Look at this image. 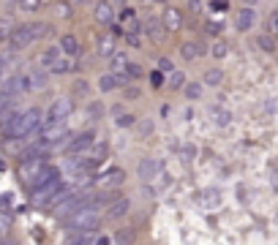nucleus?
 I'll list each match as a JSON object with an SVG mask.
<instances>
[{
    "label": "nucleus",
    "mask_w": 278,
    "mask_h": 245,
    "mask_svg": "<svg viewBox=\"0 0 278 245\" xmlns=\"http://www.w3.org/2000/svg\"><path fill=\"white\" fill-rule=\"evenodd\" d=\"M41 128H44V112L36 106H30L25 112H17L0 131H3L6 139H25V137H30V133H36Z\"/></svg>",
    "instance_id": "f257e3e1"
},
{
    "label": "nucleus",
    "mask_w": 278,
    "mask_h": 245,
    "mask_svg": "<svg viewBox=\"0 0 278 245\" xmlns=\"http://www.w3.org/2000/svg\"><path fill=\"white\" fill-rule=\"evenodd\" d=\"M44 33H49V28H46L44 22H25V25L14 28V33L9 38H11L14 49H25V46H30L33 41H38V38H44Z\"/></svg>",
    "instance_id": "f03ea898"
},
{
    "label": "nucleus",
    "mask_w": 278,
    "mask_h": 245,
    "mask_svg": "<svg viewBox=\"0 0 278 245\" xmlns=\"http://www.w3.org/2000/svg\"><path fill=\"white\" fill-rule=\"evenodd\" d=\"M98 224H101V215H98V210L90 207V204L66 221L68 229H74V232H82V234H93V232L98 229Z\"/></svg>",
    "instance_id": "7ed1b4c3"
},
{
    "label": "nucleus",
    "mask_w": 278,
    "mask_h": 245,
    "mask_svg": "<svg viewBox=\"0 0 278 245\" xmlns=\"http://www.w3.org/2000/svg\"><path fill=\"white\" fill-rule=\"evenodd\" d=\"M87 196H82V194H71L68 199H63L60 204H55V210H52V215L55 218H63V221H68L71 215H77L79 210H85L87 207Z\"/></svg>",
    "instance_id": "20e7f679"
},
{
    "label": "nucleus",
    "mask_w": 278,
    "mask_h": 245,
    "mask_svg": "<svg viewBox=\"0 0 278 245\" xmlns=\"http://www.w3.org/2000/svg\"><path fill=\"white\" fill-rule=\"evenodd\" d=\"M38 142L49 150L55 145H63V142H68V125L66 123H58V125H44L41 131H38Z\"/></svg>",
    "instance_id": "39448f33"
},
{
    "label": "nucleus",
    "mask_w": 278,
    "mask_h": 245,
    "mask_svg": "<svg viewBox=\"0 0 278 245\" xmlns=\"http://www.w3.org/2000/svg\"><path fill=\"white\" fill-rule=\"evenodd\" d=\"M63 188H66V183L58 177V180H52V183H46L44 188H38V191L30 194V202H33V204H55Z\"/></svg>",
    "instance_id": "423d86ee"
},
{
    "label": "nucleus",
    "mask_w": 278,
    "mask_h": 245,
    "mask_svg": "<svg viewBox=\"0 0 278 245\" xmlns=\"http://www.w3.org/2000/svg\"><path fill=\"white\" fill-rule=\"evenodd\" d=\"M71 112H74V101H71V98H58V101H52L49 112L44 115V125H58V123L66 120Z\"/></svg>",
    "instance_id": "0eeeda50"
},
{
    "label": "nucleus",
    "mask_w": 278,
    "mask_h": 245,
    "mask_svg": "<svg viewBox=\"0 0 278 245\" xmlns=\"http://www.w3.org/2000/svg\"><path fill=\"white\" fill-rule=\"evenodd\" d=\"M44 169H46V161H41V158H33V161H22V167H19V177L25 180L28 185H33Z\"/></svg>",
    "instance_id": "6e6552de"
},
{
    "label": "nucleus",
    "mask_w": 278,
    "mask_h": 245,
    "mask_svg": "<svg viewBox=\"0 0 278 245\" xmlns=\"http://www.w3.org/2000/svg\"><path fill=\"white\" fill-rule=\"evenodd\" d=\"M93 145H96V133H93V131H85V133H79V137L71 139L68 153H71V155H82V153H87Z\"/></svg>",
    "instance_id": "1a4fd4ad"
},
{
    "label": "nucleus",
    "mask_w": 278,
    "mask_h": 245,
    "mask_svg": "<svg viewBox=\"0 0 278 245\" xmlns=\"http://www.w3.org/2000/svg\"><path fill=\"white\" fill-rule=\"evenodd\" d=\"M161 25L166 33H178V30L183 28V14L180 9H174V6H166L164 14H161Z\"/></svg>",
    "instance_id": "9d476101"
},
{
    "label": "nucleus",
    "mask_w": 278,
    "mask_h": 245,
    "mask_svg": "<svg viewBox=\"0 0 278 245\" xmlns=\"http://www.w3.org/2000/svg\"><path fill=\"white\" fill-rule=\"evenodd\" d=\"M0 90H3V96L6 98H14L17 93H22V90H30L28 88V76H9V79H3L0 82Z\"/></svg>",
    "instance_id": "9b49d317"
},
{
    "label": "nucleus",
    "mask_w": 278,
    "mask_h": 245,
    "mask_svg": "<svg viewBox=\"0 0 278 245\" xmlns=\"http://www.w3.org/2000/svg\"><path fill=\"white\" fill-rule=\"evenodd\" d=\"M137 172H139V180H142L145 185H150L158 175H164V172H161V164L153 161V158H145V161L139 164V169H137Z\"/></svg>",
    "instance_id": "f8f14e48"
},
{
    "label": "nucleus",
    "mask_w": 278,
    "mask_h": 245,
    "mask_svg": "<svg viewBox=\"0 0 278 245\" xmlns=\"http://www.w3.org/2000/svg\"><path fill=\"white\" fill-rule=\"evenodd\" d=\"M131 210V202L125 199V196H120V199H115L112 204L107 207V212H104V218H109V221H117V218H123L125 212Z\"/></svg>",
    "instance_id": "ddd939ff"
},
{
    "label": "nucleus",
    "mask_w": 278,
    "mask_h": 245,
    "mask_svg": "<svg viewBox=\"0 0 278 245\" xmlns=\"http://www.w3.org/2000/svg\"><path fill=\"white\" fill-rule=\"evenodd\" d=\"M205 55V46L199 41H183L180 44V58L183 60H199Z\"/></svg>",
    "instance_id": "4468645a"
},
{
    "label": "nucleus",
    "mask_w": 278,
    "mask_h": 245,
    "mask_svg": "<svg viewBox=\"0 0 278 245\" xmlns=\"http://www.w3.org/2000/svg\"><path fill=\"white\" fill-rule=\"evenodd\" d=\"M145 33L150 36V41H156V44H161L164 38H166V30H164V25H161V19H156V17H150V19L145 22Z\"/></svg>",
    "instance_id": "2eb2a0df"
},
{
    "label": "nucleus",
    "mask_w": 278,
    "mask_h": 245,
    "mask_svg": "<svg viewBox=\"0 0 278 245\" xmlns=\"http://www.w3.org/2000/svg\"><path fill=\"white\" fill-rule=\"evenodd\" d=\"M60 52L66 55V58H77V55H79V41H77L74 33L60 36Z\"/></svg>",
    "instance_id": "dca6fc26"
},
{
    "label": "nucleus",
    "mask_w": 278,
    "mask_h": 245,
    "mask_svg": "<svg viewBox=\"0 0 278 245\" xmlns=\"http://www.w3.org/2000/svg\"><path fill=\"white\" fill-rule=\"evenodd\" d=\"M96 49H98V58H109V60H112V55H115V36L112 33H109V36H98Z\"/></svg>",
    "instance_id": "f3484780"
},
{
    "label": "nucleus",
    "mask_w": 278,
    "mask_h": 245,
    "mask_svg": "<svg viewBox=\"0 0 278 245\" xmlns=\"http://www.w3.org/2000/svg\"><path fill=\"white\" fill-rule=\"evenodd\" d=\"M74 71H79V58H63L55 63V68H52V74H74Z\"/></svg>",
    "instance_id": "a211bd4d"
},
{
    "label": "nucleus",
    "mask_w": 278,
    "mask_h": 245,
    "mask_svg": "<svg viewBox=\"0 0 278 245\" xmlns=\"http://www.w3.org/2000/svg\"><path fill=\"white\" fill-rule=\"evenodd\" d=\"M254 9H243V11H237V19H235V28L240 30V33H248L251 25H254Z\"/></svg>",
    "instance_id": "6ab92c4d"
},
{
    "label": "nucleus",
    "mask_w": 278,
    "mask_h": 245,
    "mask_svg": "<svg viewBox=\"0 0 278 245\" xmlns=\"http://www.w3.org/2000/svg\"><path fill=\"white\" fill-rule=\"evenodd\" d=\"M85 155L90 158V164H93V167H96L98 161H107V155H109V147H107V142H96V145H93L90 150H87Z\"/></svg>",
    "instance_id": "aec40b11"
},
{
    "label": "nucleus",
    "mask_w": 278,
    "mask_h": 245,
    "mask_svg": "<svg viewBox=\"0 0 278 245\" xmlns=\"http://www.w3.org/2000/svg\"><path fill=\"white\" fill-rule=\"evenodd\" d=\"M96 19L101 22V25H112V19H115L112 3H96Z\"/></svg>",
    "instance_id": "412c9836"
},
{
    "label": "nucleus",
    "mask_w": 278,
    "mask_h": 245,
    "mask_svg": "<svg viewBox=\"0 0 278 245\" xmlns=\"http://www.w3.org/2000/svg\"><path fill=\"white\" fill-rule=\"evenodd\" d=\"M131 66V60H129V55L125 52H115L112 55V74H125V68Z\"/></svg>",
    "instance_id": "4be33fe9"
},
{
    "label": "nucleus",
    "mask_w": 278,
    "mask_h": 245,
    "mask_svg": "<svg viewBox=\"0 0 278 245\" xmlns=\"http://www.w3.org/2000/svg\"><path fill=\"white\" fill-rule=\"evenodd\" d=\"M60 58H63V52H60V46H52V49H46V52L41 55V66L52 71V68H55V63H58Z\"/></svg>",
    "instance_id": "5701e85b"
},
{
    "label": "nucleus",
    "mask_w": 278,
    "mask_h": 245,
    "mask_svg": "<svg viewBox=\"0 0 278 245\" xmlns=\"http://www.w3.org/2000/svg\"><path fill=\"white\" fill-rule=\"evenodd\" d=\"M221 82H224V71H221V68L205 71V85H210V88H218Z\"/></svg>",
    "instance_id": "b1692460"
},
{
    "label": "nucleus",
    "mask_w": 278,
    "mask_h": 245,
    "mask_svg": "<svg viewBox=\"0 0 278 245\" xmlns=\"http://www.w3.org/2000/svg\"><path fill=\"white\" fill-rule=\"evenodd\" d=\"M166 85H169V90L186 88V74H183V71H172V74L166 76Z\"/></svg>",
    "instance_id": "393cba45"
},
{
    "label": "nucleus",
    "mask_w": 278,
    "mask_h": 245,
    "mask_svg": "<svg viewBox=\"0 0 278 245\" xmlns=\"http://www.w3.org/2000/svg\"><path fill=\"white\" fill-rule=\"evenodd\" d=\"M226 52H229V44L224 41V38H218V41H213V46H210V55L216 60H224L226 58Z\"/></svg>",
    "instance_id": "a878e982"
},
{
    "label": "nucleus",
    "mask_w": 278,
    "mask_h": 245,
    "mask_svg": "<svg viewBox=\"0 0 278 245\" xmlns=\"http://www.w3.org/2000/svg\"><path fill=\"white\" fill-rule=\"evenodd\" d=\"M44 85H46V74H44V71H36V74L28 76V88L30 90H41Z\"/></svg>",
    "instance_id": "bb28decb"
},
{
    "label": "nucleus",
    "mask_w": 278,
    "mask_h": 245,
    "mask_svg": "<svg viewBox=\"0 0 278 245\" xmlns=\"http://www.w3.org/2000/svg\"><path fill=\"white\" fill-rule=\"evenodd\" d=\"M210 117L216 120V125H221V128H226L229 120H232V115L224 112V109H210Z\"/></svg>",
    "instance_id": "cd10ccee"
},
{
    "label": "nucleus",
    "mask_w": 278,
    "mask_h": 245,
    "mask_svg": "<svg viewBox=\"0 0 278 245\" xmlns=\"http://www.w3.org/2000/svg\"><path fill=\"white\" fill-rule=\"evenodd\" d=\"M123 180V172H109V175H104V177H96V185H115V183H120Z\"/></svg>",
    "instance_id": "c85d7f7f"
},
{
    "label": "nucleus",
    "mask_w": 278,
    "mask_h": 245,
    "mask_svg": "<svg viewBox=\"0 0 278 245\" xmlns=\"http://www.w3.org/2000/svg\"><path fill=\"white\" fill-rule=\"evenodd\" d=\"M115 242L117 245H131L134 242V229H120V232L115 234Z\"/></svg>",
    "instance_id": "c756f323"
},
{
    "label": "nucleus",
    "mask_w": 278,
    "mask_h": 245,
    "mask_svg": "<svg viewBox=\"0 0 278 245\" xmlns=\"http://www.w3.org/2000/svg\"><path fill=\"white\" fill-rule=\"evenodd\" d=\"M186 96L196 101V98H202V82H188L186 85Z\"/></svg>",
    "instance_id": "7c9ffc66"
},
{
    "label": "nucleus",
    "mask_w": 278,
    "mask_h": 245,
    "mask_svg": "<svg viewBox=\"0 0 278 245\" xmlns=\"http://www.w3.org/2000/svg\"><path fill=\"white\" fill-rule=\"evenodd\" d=\"M257 44H259L265 52H273V49H275V38H273V36H257Z\"/></svg>",
    "instance_id": "2f4dec72"
},
{
    "label": "nucleus",
    "mask_w": 278,
    "mask_h": 245,
    "mask_svg": "<svg viewBox=\"0 0 278 245\" xmlns=\"http://www.w3.org/2000/svg\"><path fill=\"white\" fill-rule=\"evenodd\" d=\"M134 123H137V117H134V115H129V112L117 117V128H131Z\"/></svg>",
    "instance_id": "473e14b6"
},
{
    "label": "nucleus",
    "mask_w": 278,
    "mask_h": 245,
    "mask_svg": "<svg viewBox=\"0 0 278 245\" xmlns=\"http://www.w3.org/2000/svg\"><path fill=\"white\" fill-rule=\"evenodd\" d=\"M202 202H205V207H213V204H218V194L216 191H205Z\"/></svg>",
    "instance_id": "72a5a7b5"
},
{
    "label": "nucleus",
    "mask_w": 278,
    "mask_h": 245,
    "mask_svg": "<svg viewBox=\"0 0 278 245\" xmlns=\"http://www.w3.org/2000/svg\"><path fill=\"white\" fill-rule=\"evenodd\" d=\"M19 9L22 11H38V9H41V3H38V0H22Z\"/></svg>",
    "instance_id": "f704fd0d"
},
{
    "label": "nucleus",
    "mask_w": 278,
    "mask_h": 245,
    "mask_svg": "<svg viewBox=\"0 0 278 245\" xmlns=\"http://www.w3.org/2000/svg\"><path fill=\"white\" fill-rule=\"evenodd\" d=\"M11 229V218L6 212H0V237H6V232Z\"/></svg>",
    "instance_id": "c9c22d12"
},
{
    "label": "nucleus",
    "mask_w": 278,
    "mask_h": 245,
    "mask_svg": "<svg viewBox=\"0 0 278 245\" xmlns=\"http://www.w3.org/2000/svg\"><path fill=\"white\" fill-rule=\"evenodd\" d=\"M158 71H161V74H164V71H166V74H172V60L169 58H161V60H158Z\"/></svg>",
    "instance_id": "e433bc0d"
},
{
    "label": "nucleus",
    "mask_w": 278,
    "mask_h": 245,
    "mask_svg": "<svg viewBox=\"0 0 278 245\" xmlns=\"http://www.w3.org/2000/svg\"><path fill=\"white\" fill-rule=\"evenodd\" d=\"M150 85H153V88H161V85H164V74H161V71H153V74H150Z\"/></svg>",
    "instance_id": "4c0bfd02"
},
{
    "label": "nucleus",
    "mask_w": 278,
    "mask_h": 245,
    "mask_svg": "<svg viewBox=\"0 0 278 245\" xmlns=\"http://www.w3.org/2000/svg\"><path fill=\"white\" fill-rule=\"evenodd\" d=\"M120 19H123V22H129V19H137V11H134L131 6H125V9L120 11Z\"/></svg>",
    "instance_id": "58836bf2"
},
{
    "label": "nucleus",
    "mask_w": 278,
    "mask_h": 245,
    "mask_svg": "<svg viewBox=\"0 0 278 245\" xmlns=\"http://www.w3.org/2000/svg\"><path fill=\"white\" fill-rule=\"evenodd\" d=\"M125 76H129V79H137V76H142V68H139V66H134V63H131V66L125 68Z\"/></svg>",
    "instance_id": "ea45409f"
},
{
    "label": "nucleus",
    "mask_w": 278,
    "mask_h": 245,
    "mask_svg": "<svg viewBox=\"0 0 278 245\" xmlns=\"http://www.w3.org/2000/svg\"><path fill=\"white\" fill-rule=\"evenodd\" d=\"M150 131H153V123H150V120H142V123H139V137H147Z\"/></svg>",
    "instance_id": "a19ab883"
},
{
    "label": "nucleus",
    "mask_w": 278,
    "mask_h": 245,
    "mask_svg": "<svg viewBox=\"0 0 278 245\" xmlns=\"http://www.w3.org/2000/svg\"><path fill=\"white\" fill-rule=\"evenodd\" d=\"M142 96V93L137 90V88H125V98H129V101H134V98H139Z\"/></svg>",
    "instance_id": "79ce46f5"
},
{
    "label": "nucleus",
    "mask_w": 278,
    "mask_h": 245,
    "mask_svg": "<svg viewBox=\"0 0 278 245\" xmlns=\"http://www.w3.org/2000/svg\"><path fill=\"white\" fill-rule=\"evenodd\" d=\"M58 11H60V17H71V6H68V3H60Z\"/></svg>",
    "instance_id": "37998d69"
},
{
    "label": "nucleus",
    "mask_w": 278,
    "mask_h": 245,
    "mask_svg": "<svg viewBox=\"0 0 278 245\" xmlns=\"http://www.w3.org/2000/svg\"><path fill=\"white\" fill-rule=\"evenodd\" d=\"M125 38H129V44H131V46H142V38H139V33H137V36H125Z\"/></svg>",
    "instance_id": "c03bdc74"
},
{
    "label": "nucleus",
    "mask_w": 278,
    "mask_h": 245,
    "mask_svg": "<svg viewBox=\"0 0 278 245\" xmlns=\"http://www.w3.org/2000/svg\"><path fill=\"white\" fill-rule=\"evenodd\" d=\"M9 104H11V98H6V96H3V90H0V112H3V109L9 106Z\"/></svg>",
    "instance_id": "a18cd8bd"
},
{
    "label": "nucleus",
    "mask_w": 278,
    "mask_h": 245,
    "mask_svg": "<svg viewBox=\"0 0 278 245\" xmlns=\"http://www.w3.org/2000/svg\"><path fill=\"white\" fill-rule=\"evenodd\" d=\"M270 28H273V33H278V11L270 17Z\"/></svg>",
    "instance_id": "49530a36"
},
{
    "label": "nucleus",
    "mask_w": 278,
    "mask_h": 245,
    "mask_svg": "<svg viewBox=\"0 0 278 245\" xmlns=\"http://www.w3.org/2000/svg\"><path fill=\"white\" fill-rule=\"evenodd\" d=\"M213 11H226V3H210Z\"/></svg>",
    "instance_id": "de8ad7c7"
},
{
    "label": "nucleus",
    "mask_w": 278,
    "mask_h": 245,
    "mask_svg": "<svg viewBox=\"0 0 278 245\" xmlns=\"http://www.w3.org/2000/svg\"><path fill=\"white\" fill-rule=\"evenodd\" d=\"M205 30H208V33L213 36V33H218V30H221V25H213V22H210V25H208V28H205Z\"/></svg>",
    "instance_id": "09e8293b"
},
{
    "label": "nucleus",
    "mask_w": 278,
    "mask_h": 245,
    "mask_svg": "<svg viewBox=\"0 0 278 245\" xmlns=\"http://www.w3.org/2000/svg\"><path fill=\"white\" fill-rule=\"evenodd\" d=\"M188 9H191V11H202V3H199V0H194V3H188Z\"/></svg>",
    "instance_id": "8fccbe9b"
},
{
    "label": "nucleus",
    "mask_w": 278,
    "mask_h": 245,
    "mask_svg": "<svg viewBox=\"0 0 278 245\" xmlns=\"http://www.w3.org/2000/svg\"><path fill=\"white\" fill-rule=\"evenodd\" d=\"M96 245H109V237H96Z\"/></svg>",
    "instance_id": "3c124183"
},
{
    "label": "nucleus",
    "mask_w": 278,
    "mask_h": 245,
    "mask_svg": "<svg viewBox=\"0 0 278 245\" xmlns=\"http://www.w3.org/2000/svg\"><path fill=\"white\" fill-rule=\"evenodd\" d=\"M0 245H17V242H11V240H0Z\"/></svg>",
    "instance_id": "603ef678"
},
{
    "label": "nucleus",
    "mask_w": 278,
    "mask_h": 245,
    "mask_svg": "<svg viewBox=\"0 0 278 245\" xmlns=\"http://www.w3.org/2000/svg\"><path fill=\"white\" fill-rule=\"evenodd\" d=\"M3 68H6V60H3V58H0V74H3Z\"/></svg>",
    "instance_id": "864d4df0"
}]
</instances>
